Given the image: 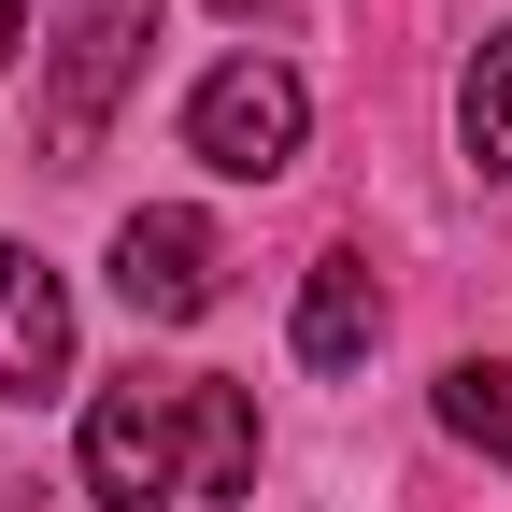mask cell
<instances>
[{
  "label": "cell",
  "instance_id": "cell-1",
  "mask_svg": "<svg viewBox=\"0 0 512 512\" xmlns=\"http://www.w3.org/2000/svg\"><path fill=\"white\" fill-rule=\"evenodd\" d=\"M86 498L100 512H171V498H242L256 484V399L214 370H128L86 399Z\"/></svg>",
  "mask_w": 512,
  "mask_h": 512
},
{
  "label": "cell",
  "instance_id": "cell-2",
  "mask_svg": "<svg viewBox=\"0 0 512 512\" xmlns=\"http://www.w3.org/2000/svg\"><path fill=\"white\" fill-rule=\"evenodd\" d=\"M299 128H313V100H299L285 57H228V72L185 86V157L228 171V185H271V171L299 157Z\"/></svg>",
  "mask_w": 512,
  "mask_h": 512
},
{
  "label": "cell",
  "instance_id": "cell-3",
  "mask_svg": "<svg viewBox=\"0 0 512 512\" xmlns=\"http://www.w3.org/2000/svg\"><path fill=\"white\" fill-rule=\"evenodd\" d=\"M143 43H157V0H72V29H57V100H43V143L57 157L100 143V114L128 100Z\"/></svg>",
  "mask_w": 512,
  "mask_h": 512
},
{
  "label": "cell",
  "instance_id": "cell-4",
  "mask_svg": "<svg viewBox=\"0 0 512 512\" xmlns=\"http://www.w3.org/2000/svg\"><path fill=\"white\" fill-rule=\"evenodd\" d=\"M214 285H228V242L200 228V214H128L114 228V299L128 313H143V328H200V313H214Z\"/></svg>",
  "mask_w": 512,
  "mask_h": 512
},
{
  "label": "cell",
  "instance_id": "cell-5",
  "mask_svg": "<svg viewBox=\"0 0 512 512\" xmlns=\"http://www.w3.org/2000/svg\"><path fill=\"white\" fill-rule=\"evenodd\" d=\"M72 384V285L29 242H0V399H57Z\"/></svg>",
  "mask_w": 512,
  "mask_h": 512
},
{
  "label": "cell",
  "instance_id": "cell-6",
  "mask_svg": "<svg viewBox=\"0 0 512 512\" xmlns=\"http://www.w3.org/2000/svg\"><path fill=\"white\" fill-rule=\"evenodd\" d=\"M384 342V285H370V256H313V285H299V370H356Z\"/></svg>",
  "mask_w": 512,
  "mask_h": 512
},
{
  "label": "cell",
  "instance_id": "cell-7",
  "mask_svg": "<svg viewBox=\"0 0 512 512\" xmlns=\"http://www.w3.org/2000/svg\"><path fill=\"white\" fill-rule=\"evenodd\" d=\"M456 143H470L484 171H512V29H484V43H470V86H456Z\"/></svg>",
  "mask_w": 512,
  "mask_h": 512
},
{
  "label": "cell",
  "instance_id": "cell-8",
  "mask_svg": "<svg viewBox=\"0 0 512 512\" xmlns=\"http://www.w3.org/2000/svg\"><path fill=\"white\" fill-rule=\"evenodd\" d=\"M441 427L484 441V456L512 470V370H498V356H456V370H441Z\"/></svg>",
  "mask_w": 512,
  "mask_h": 512
},
{
  "label": "cell",
  "instance_id": "cell-9",
  "mask_svg": "<svg viewBox=\"0 0 512 512\" xmlns=\"http://www.w3.org/2000/svg\"><path fill=\"white\" fill-rule=\"evenodd\" d=\"M15 43H29V0H0V57H15Z\"/></svg>",
  "mask_w": 512,
  "mask_h": 512
},
{
  "label": "cell",
  "instance_id": "cell-10",
  "mask_svg": "<svg viewBox=\"0 0 512 512\" xmlns=\"http://www.w3.org/2000/svg\"><path fill=\"white\" fill-rule=\"evenodd\" d=\"M214 15H242V29H256V15H285V0H214Z\"/></svg>",
  "mask_w": 512,
  "mask_h": 512
}]
</instances>
